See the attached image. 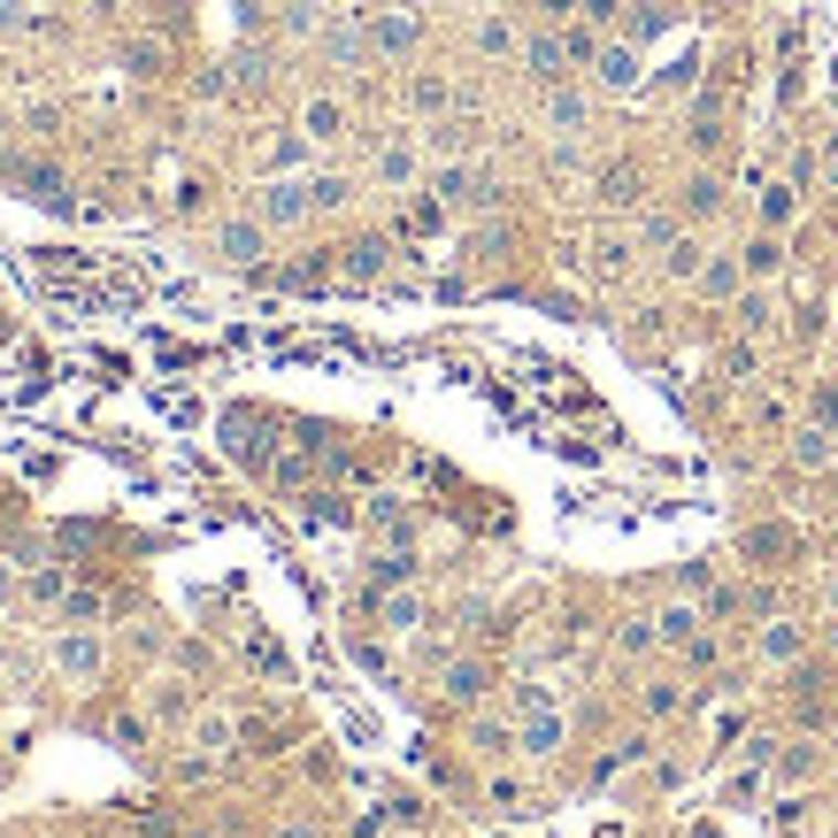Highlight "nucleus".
Returning a JSON list of instances; mask_svg holds the SVG:
<instances>
[{
	"mask_svg": "<svg viewBox=\"0 0 838 838\" xmlns=\"http://www.w3.org/2000/svg\"><path fill=\"white\" fill-rule=\"evenodd\" d=\"M362 31H369V54L377 62H416L423 54V8L416 0H392V8L362 0Z\"/></svg>",
	"mask_w": 838,
	"mask_h": 838,
	"instance_id": "nucleus-1",
	"label": "nucleus"
},
{
	"mask_svg": "<svg viewBox=\"0 0 838 838\" xmlns=\"http://www.w3.org/2000/svg\"><path fill=\"white\" fill-rule=\"evenodd\" d=\"M270 239H277V231H270L254 208H239V216H216V223H208V254H216L223 270H262Z\"/></svg>",
	"mask_w": 838,
	"mask_h": 838,
	"instance_id": "nucleus-2",
	"label": "nucleus"
},
{
	"mask_svg": "<svg viewBox=\"0 0 838 838\" xmlns=\"http://www.w3.org/2000/svg\"><path fill=\"white\" fill-rule=\"evenodd\" d=\"M247 208L270 223V231H301L308 216H316V192H308V169L301 177H262L254 192H247Z\"/></svg>",
	"mask_w": 838,
	"mask_h": 838,
	"instance_id": "nucleus-3",
	"label": "nucleus"
},
{
	"mask_svg": "<svg viewBox=\"0 0 838 838\" xmlns=\"http://www.w3.org/2000/svg\"><path fill=\"white\" fill-rule=\"evenodd\" d=\"M739 554H746V569H754V577H777V569H800L808 538H800L793 523H746Z\"/></svg>",
	"mask_w": 838,
	"mask_h": 838,
	"instance_id": "nucleus-4",
	"label": "nucleus"
},
{
	"mask_svg": "<svg viewBox=\"0 0 838 838\" xmlns=\"http://www.w3.org/2000/svg\"><path fill=\"white\" fill-rule=\"evenodd\" d=\"M754 662H762V670H800V662H808V624L785 616V608H769V616L754 624Z\"/></svg>",
	"mask_w": 838,
	"mask_h": 838,
	"instance_id": "nucleus-5",
	"label": "nucleus"
},
{
	"mask_svg": "<svg viewBox=\"0 0 838 838\" xmlns=\"http://www.w3.org/2000/svg\"><path fill=\"white\" fill-rule=\"evenodd\" d=\"M585 70H593L600 93H639V85H647V46L616 31V39H600V54H593Z\"/></svg>",
	"mask_w": 838,
	"mask_h": 838,
	"instance_id": "nucleus-6",
	"label": "nucleus"
},
{
	"mask_svg": "<svg viewBox=\"0 0 838 838\" xmlns=\"http://www.w3.org/2000/svg\"><path fill=\"white\" fill-rule=\"evenodd\" d=\"M223 447H231V462H239V470H254V478H270V470H277L270 416H247V408H231V416H223Z\"/></svg>",
	"mask_w": 838,
	"mask_h": 838,
	"instance_id": "nucleus-7",
	"label": "nucleus"
},
{
	"mask_svg": "<svg viewBox=\"0 0 838 838\" xmlns=\"http://www.w3.org/2000/svg\"><path fill=\"white\" fill-rule=\"evenodd\" d=\"M54 670L70 677V684H101V677H108V639L62 624V631H54Z\"/></svg>",
	"mask_w": 838,
	"mask_h": 838,
	"instance_id": "nucleus-8",
	"label": "nucleus"
},
{
	"mask_svg": "<svg viewBox=\"0 0 838 838\" xmlns=\"http://www.w3.org/2000/svg\"><path fill=\"white\" fill-rule=\"evenodd\" d=\"M515 62H523V77H531V85H546V93H554V85H569V70H577V54H569V39H562V31H523V54H515Z\"/></svg>",
	"mask_w": 838,
	"mask_h": 838,
	"instance_id": "nucleus-9",
	"label": "nucleus"
},
{
	"mask_svg": "<svg viewBox=\"0 0 838 838\" xmlns=\"http://www.w3.org/2000/svg\"><path fill=\"white\" fill-rule=\"evenodd\" d=\"M439 700H447V708H485V700H493V662H478V654H447V670H439Z\"/></svg>",
	"mask_w": 838,
	"mask_h": 838,
	"instance_id": "nucleus-10",
	"label": "nucleus"
},
{
	"mask_svg": "<svg viewBox=\"0 0 838 838\" xmlns=\"http://www.w3.org/2000/svg\"><path fill=\"white\" fill-rule=\"evenodd\" d=\"M692 293H700V301H715V308H731V301L746 293V262H739V247H708V262H700Z\"/></svg>",
	"mask_w": 838,
	"mask_h": 838,
	"instance_id": "nucleus-11",
	"label": "nucleus"
},
{
	"mask_svg": "<svg viewBox=\"0 0 838 838\" xmlns=\"http://www.w3.org/2000/svg\"><path fill=\"white\" fill-rule=\"evenodd\" d=\"M369 177H377L385 192H408V185L423 177V139H408V132H400V139H385V147L369 155Z\"/></svg>",
	"mask_w": 838,
	"mask_h": 838,
	"instance_id": "nucleus-12",
	"label": "nucleus"
},
{
	"mask_svg": "<svg viewBox=\"0 0 838 838\" xmlns=\"http://www.w3.org/2000/svg\"><path fill=\"white\" fill-rule=\"evenodd\" d=\"M385 270H392V239H346L338 262H332L338 285H377Z\"/></svg>",
	"mask_w": 838,
	"mask_h": 838,
	"instance_id": "nucleus-13",
	"label": "nucleus"
},
{
	"mask_svg": "<svg viewBox=\"0 0 838 838\" xmlns=\"http://www.w3.org/2000/svg\"><path fill=\"white\" fill-rule=\"evenodd\" d=\"M585 124H593V93H585V85H554V93H546V132H554L562 147H577Z\"/></svg>",
	"mask_w": 838,
	"mask_h": 838,
	"instance_id": "nucleus-14",
	"label": "nucleus"
},
{
	"mask_svg": "<svg viewBox=\"0 0 838 838\" xmlns=\"http://www.w3.org/2000/svg\"><path fill=\"white\" fill-rule=\"evenodd\" d=\"M723 200H731V185H723L715 169H692V177L677 185V216H684V223H715Z\"/></svg>",
	"mask_w": 838,
	"mask_h": 838,
	"instance_id": "nucleus-15",
	"label": "nucleus"
},
{
	"mask_svg": "<svg viewBox=\"0 0 838 838\" xmlns=\"http://www.w3.org/2000/svg\"><path fill=\"white\" fill-rule=\"evenodd\" d=\"M515 746H523L531 762H554V754L569 746V723H562V708H531V715L515 723Z\"/></svg>",
	"mask_w": 838,
	"mask_h": 838,
	"instance_id": "nucleus-16",
	"label": "nucleus"
},
{
	"mask_svg": "<svg viewBox=\"0 0 838 838\" xmlns=\"http://www.w3.org/2000/svg\"><path fill=\"white\" fill-rule=\"evenodd\" d=\"M470 46H478L485 62H515V54H523V23H515L507 8H485V15L470 23Z\"/></svg>",
	"mask_w": 838,
	"mask_h": 838,
	"instance_id": "nucleus-17",
	"label": "nucleus"
},
{
	"mask_svg": "<svg viewBox=\"0 0 838 838\" xmlns=\"http://www.w3.org/2000/svg\"><path fill=\"white\" fill-rule=\"evenodd\" d=\"M301 132H308L316 147H338V139L354 132V108H346L338 93H308V101H301Z\"/></svg>",
	"mask_w": 838,
	"mask_h": 838,
	"instance_id": "nucleus-18",
	"label": "nucleus"
},
{
	"mask_svg": "<svg viewBox=\"0 0 838 838\" xmlns=\"http://www.w3.org/2000/svg\"><path fill=\"white\" fill-rule=\"evenodd\" d=\"M793 216H800V185L793 177H777V185L754 192V231H793Z\"/></svg>",
	"mask_w": 838,
	"mask_h": 838,
	"instance_id": "nucleus-19",
	"label": "nucleus"
},
{
	"mask_svg": "<svg viewBox=\"0 0 838 838\" xmlns=\"http://www.w3.org/2000/svg\"><path fill=\"white\" fill-rule=\"evenodd\" d=\"M377 624H385L392 639H416V631H423V593H416V585H400V593H377Z\"/></svg>",
	"mask_w": 838,
	"mask_h": 838,
	"instance_id": "nucleus-20",
	"label": "nucleus"
},
{
	"mask_svg": "<svg viewBox=\"0 0 838 838\" xmlns=\"http://www.w3.org/2000/svg\"><path fill=\"white\" fill-rule=\"evenodd\" d=\"M124 70H132L139 85H163V77H169V39H155V31L124 39Z\"/></svg>",
	"mask_w": 838,
	"mask_h": 838,
	"instance_id": "nucleus-21",
	"label": "nucleus"
},
{
	"mask_svg": "<svg viewBox=\"0 0 838 838\" xmlns=\"http://www.w3.org/2000/svg\"><path fill=\"white\" fill-rule=\"evenodd\" d=\"M454 101H462L454 77H439V70H416V77H408V108H416V116H454Z\"/></svg>",
	"mask_w": 838,
	"mask_h": 838,
	"instance_id": "nucleus-22",
	"label": "nucleus"
},
{
	"mask_svg": "<svg viewBox=\"0 0 838 838\" xmlns=\"http://www.w3.org/2000/svg\"><path fill=\"white\" fill-rule=\"evenodd\" d=\"M739 262H746V285H769V277L785 270V231H754V239L739 247Z\"/></svg>",
	"mask_w": 838,
	"mask_h": 838,
	"instance_id": "nucleus-23",
	"label": "nucleus"
},
{
	"mask_svg": "<svg viewBox=\"0 0 838 838\" xmlns=\"http://www.w3.org/2000/svg\"><path fill=\"white\" fill-rule=\"evenodd\" d=\"M400 585H416V546H385V554H369V593H400Z\"/></svg>",
	"mask_w": 838,
	"mask_h": 838,
	"instance_id": "nucleus-24",
	"label": "nucleus"
},
{
	"mask_svg": "<svg viewBox=\"0 0 838 838\" xmlns=\"http://www.w3.org/2000/svg\"><path fill=\"white\" fill-rule=\"evenodd\" d=\"M0 169H8L31 200H46V208H54V200H70V177H62L54 163H0Z\"/></svg>",
	"mask_w": 838,
	"mask_h": 838,
	"instance_id": "nucleus-25",
	"label": "nucleus"
},
{
	"mask_svg": "<svg viewBox=\"0 0 838 838\" xmlns=\"http://www.w3.org/2000/svg\"><path fill=\"white\" fill-rule=\"evenodd\" d=\"M654 624H662V647H684V639L708 631V608L700 600H670V608H654Z\"/></svg>",
	"mask_w": 838,
	"mask_h": 838,
	"instance_id": "nucleus-26",
	"label": "nucleus"
},
{
	"mask_svg": "<svg viewBox=\"0 0 838 838\" xmlns=\"http://www.w3.org/2000/svg\"><path fill=\"white\" fill-rule=\"evenodd\" d=\"M54 616H62V624H77V631H101V616H108V593H101V585H70Z\"/></svg>",
	"mask_w": 838,
	"mask_h": 838,
	"instance_id": "nucleus-27",
	"label": "nucleus"
},
{
	"mask_svg": "<svg viewBox=\"0 0 838 838\" xmlns=\"http://www.w3.org/2000/svg\"><path fill=\"white\" fill-rule=\"evenodd\" d=\"M600 208H647V177H639L631 163L600 169Z\"/></svg>",
	"mask_w": 838,
	"mask_h": 838,
	"instance_id": "nucleus-28",
	"label": "nucleus"
},
{
	"mask_svg": "<svg viewBox=\"0 0 838 838\" xmlns=\"http://www.w3.org/2000/svg\"><path fill=\"white\" fill-rule=\"evenodd\" d=\"M831 462H838V439L824 423H800L793 431V470H831Z\"/></svg>",
	"mask_w": 838,
	"mask_h": 838,
	"instance_id": "nucleus-29",
	"label": "nucleus"
},
{
	"mask_svg": "<svg viewBox=\"0 0 838 838\" xmlns=\"http://www.w3.org/2000/svg\"><path fill=\"white\" fill-rule=\"evenodd\" d=\"M670 23H677L670 0H631V15H624V39H639V46H647V39H662Z\"/></svg>",
	"mask_w": 838,
	"mask_h": 838,
	"instance_id": "nucleus-30",
	"label": "nucleus"
},
{
	"mask_svg": "<svg viewBox=\"0 0 838 838\" xmlns=\"http://www.w3.org/2000/svg\"><path fill=\"white\" fill-rule=\"evenodd\" d=\"M308 192H316V216H338L354 200V177L346 169H308Z\"/></svg>",
	"mask_w": 838,
	"mask_h": 838,
	"instance_id": "nucleus-31",
	"label": "nucleus"
},
{
	"mask_svg": "<svg viewBox=\"0 0 838 838\" xmlns=\"http://www.w3.org/2000/svg\"><path fill=\"white\" fill-rule=\"evenodd\" d=\"M169 208H177L185 223H192V216H208V208H216V177H208V169H192V177H177V200H169Z\"/></svg>",
	"mask_w": 838,
	"mask_h": 838,
	"instance_id": "nucleus-32",
	"label": "nucleus"
},
{
	"mask_svg": "<svg viewBox=\"0 0 838 838\" xmlns=\"http://www.w3.org/2000/svg\"><path fill=\"white\" fill-rule=\"evenodd\" d=\"M631 254H639V239H624V231H600V239H593V270H600V277H624Z\"/></svg>",
	"mask_w": 838,
	"mask_h": 838,
	"instance_id": "nucleus-33",
	"label": "nucleus"
},
{
	"mask_svg": "<svg viewBox=\"0 0 838 838\" xmlns=\"http://www.w3.org/2000/svg\"><path fill=\"white\" fill-rule=\"evenodd\" d=\"M654 647H662V624H654V616H624V624H616V654L639 662V654H654Z\"/></svg>",
	"mask_w": 838,
	"mask_h": 838,
	"instance_id": "nucleus-34",
	"label": "nucleus"
},
{
	"mask_svg": "<svg viewBox=\"0 0 838 838\" xmlns=\"http://www.w3.org/2000/svg\"><path fill=\"white\" fill-rule=\"evenodd\" d=\"M769 777H777V785L816 777V746H808V739H785V746H777V762H769Z\"/></svg>",
	"mask_w": 838,
	"mask_h": 838,
	"instance_id": "nucleus-35",
	"label": "nucleus"
},
{
	"mask_svg": "<svg viewBox=\"0 0 838 838\" xmlns=\"http://www.w3.org/2000/svg\"><path fill=\"white\" fill-rule=\"evenodd\" d=\"M677 239H684V216H677V208H647V216H639V247H662V254H670Z\"/></svg>",
	"mask_w": 838,
	"mask_h": 838,
	"instance_id": "nucleus-36",
	"label": "nucleus"
},
{
	"mask_svg": "<svg viewBox=\"0 0 838 838\" xmlns=\"http://www.w3.org/2000/svg\"><path fill=\"white\" fill-rule=\"evenodd\" d=\"M700 262H708V247H700V239H692V231H684V239H677L670 254H662V270H670L677 285H692V277H700Z\"/></svg>",
	"mask_w": 838,
	"mask_h": 838,
	"instance_id": "nucleus-37",
	"label": "nucleus"
},
{
	"mask_svg": "<svg viewBox=\"0 0 838 838\" xmlns=\"http://www.w3.org/2000/svg\"><path fill=\"white\" fill-rule=\"evenodd\" d=\"M247 662H254L262 677H277V684H293V662H285V647H277V639H262V631L247 639Z\"/></svg>",
	"mask_w": 838,
	"mask_h": 838,
	"instance_id": "nucleus-38",
	"label": "nucleus"
},
{
	"mask_svg": "<svg viewBox=\"0 0 838 838\" xmlns=\"http://www.w3.org/2000/svg\"><path fill=\"white\" fill-rule=\"evenodd\" d=\"M639 708H647V723H670L677 708H692V692H677V684H647Z\"/></svg>",
	"mask_w": 838,
	"mask_h": 838,
	"instance_id": "nucleus-39",
	"label": "nucleus"
},
{
	"mask_svg": "<svg viewBox=\"0 0 838 838\" xmlns=\"http://www.w3.org/2000/svg\"><path fill=\"white\" fill-rule=\"evenodd\" d=\"M523 800H531L523 777H485V808H493V816H523Z\"/></svg>",
	"mask_w": 838,
	"mask_h": 838,
	"instance_id": "nucleus-40",
	"label": "nucleus"
},
{
	"mask_svg": "<svg viewBox=\"0 0 838 838\" xmlns=\"http://www.w3.org/2000/svg\"><path fill=\"white\" fill-rule=\"evenodd\" d=\"M470 746H478V754H515V731L493 723V715H478V723H470Z\"/></svg>",
	"mask_w": 838,
	"mask_h": 838,
	"instance_id": "nucleus-41",
	"label": "nucleus"
},
{
	"mask_svg": "<svg viewBox=\"0 0 838 838\" xmlns=\"http://www.w3.org/2000/svg\"><path fill=\"white\" fill-rule=\"evenodd\" d=\"M677 593L708 608V593H715V562H684V569H677Z\"/></svg>",
	"mask_w": 838,
	"mask_h": 838,
	"instance_id": "nucleus-42",
	"label": "nucleus"
},
{
	"mask_svg": "<svg viewBox=\"0 0 838 838\" xmlns=\"http://www.w3.org/2000/svg\"><path fill=\"white\" fill-rule=\"evenodd\" d=\"M23 593H31L39 608H62V593H70V577H62V569H31V577H23Z\"/></svg>",
	"mask_w": 838,
	"mask_h": 838,
	"instance_id": "nucleus-43",
	"label": "nucleus"
},
{
	"mask_svg": "<svg viewBox=\"0 0 838 838\" xmlns=\"http://www.w3.org/2000/svg\"><path fill=\"white\" fill-rule=\"evenodd\" d=\"M808 423H824V431H838V377H824V385L808 392Z\"/></svg>",
	"mask_w": 838,
	"mask_h": 838,
	"instance_id": "nucleus-44",
	"label": "nucleus"
},
{
	"mask_svg": "<svg viewBox=\"0 0 838 838\" xmlns=\"http://www.w3.org/2000/svg\"><path fill=\"white\" fill-rule=\"evenodd\" d=\"M346 647H354V662H362L369 677H392V654H385V639H362V631H354Z\"/></svg>",
	"mask_w": 838,
	"mask_h": 838,
	"instance_id": "nucleus-45",
	"label": "nucleus"
},
{
	"mask_svg": "<svg viewBox=\"0 0 838 838\" xmlns=\"http://www.w3.org/2000/svg\"><path fill=\"white\" fill-rule=\"evenodd\" d=\"M677 654H684L692 670H715V662H723V639H715V631H700V639H684Z\"/></svg>",
	"mask_w": 838,
	"mask_h": 838,
	"instance_id": "nucleus-46",
	"label": "nucleus"
},
{
	"mask_svg": "<svg viewBox=\"0 0 838 838\" xmlns=\"http://www.w3.org/2000/svg\"><path fill=\"white\" fill-rule=\"evenodd\" d=\"M684 85H700V54H692V46H684L670 70H662V93H684Z\"/></svg>",
	"mask_w": 838,
	"mask_h": 838,
	"instance_id": "nucleus-47",
	"label": "nucleus"
},
{
	"mask_svg": "<svg viewBox=\"0 0 838 838\" xmlns=\"http://www.w3.org/2000/svg\"><path fill=\"white\" fill-rule=\"evenodd\" d=\"M39 15H31V0H0V39H23Z\"/></svg>",
	"mask_w": 838,
	"mask_h": 838,
	"instance_id": "nucleus-48",
	"label": "nucleus"
},
{
	"mask_svg": "<svg viewBox=\"0 0 838 838\" xmlns=\"http://www.w3.org/2000/svg\"><path fill=\"white\" fill-rule=\"evenodd\" d=\"M223 93H231L223 70H200V77H192V101H223Z\"/></svg>",
	"mask_w": 838,
	"mask_h": 838,
	"instance_id": "nucleus-49",
	"label": "nucleus"
},
{
	"mask_svg": "<svg viewBox=\"0 0 838 838\" xmlns=\"http://www.w3.org/2000/svg\"><path fill=\"white\" fill-rule=\"evenodd\" d=\"M108 731H116V739H124V746H132V754H139V746H147V715H116V723H108Z\"/></svg>",
	"mask_w": 838,
	"mask_h": 838,
	"instance_id": "nucleus-50",
	"label": "nucleus"
},
{
	"mask_svg": "<svg viewBox=\"0 0 838 838\" xmlns=\"http://www.w3.org/2000/svg\"><path fill=\"white\" fill-rule=\"evenodd\" d=\"M531 8H538V15L562 31V23H577V8H585V0H531Z\"/></svg>",
	"mask_w": 838,
	"mask_h": 838,
	"instance_id": "nucleus-51",
	"label": "nucleus"
},
{
	"mask_svg": "<svg viewBox=\"0 0 838 838\" xmlns=\"http://www.w3.org/2000/svg\"><path fill=\"white\" fill-rule=\"evenodd\" d=\"M824 177H831V185H838V132H831V139H824Z\"/></svg>",
	"mask_w": 838,
	"mask_h": 838,
	"instance_id": "nucleus-52",
	"label": "nucleus"
},
{
	"mask_svg": "<svg viewBox=\"0 0 838 838\" xmlns=\"http://www.w3.org/2000/svg\"><path fill=\"white\" fill-rule=\"evenodd\" d=\"M824 654L838 662V616H824Z\"/></svg>",
	"mask_w": 838,
	"mask_h": 838,
	"instance_id": "nucleus-53",
	"label": "nucleus"
},
{
	"mask_svg": "<svg viewBox=\"0 0 838 838\" xmlns=\"http://www.w3.org/2000/svg\"><path fill=\"white\" fill-rule=\"evenodd\" d=\"M416 8H447V0H416Z\"/></svg>",
	"mask_w": 838,
	"mask_h": 838,
	"instance_id": "nucleus-54",
	"label": "nucleus"
},
{
	"mask_svg": "<svg viewBox=\"0 0 838 838\" xmlns=\"http://www.w3.org/2000/svg\"><path fill=\"white\" fill-rule=\"evenodd\" d=\"M338 8H362V0H338Z\"/></svg>",
	"mask_w": 838,
	"mask_h": 838,
	"instance_id": "nucleus-55",
	"label": "nucleus"
},
{
	"mask_svg": "<svg viewBox=\"0 0 838 838\" xmlns=\"http://www.w3.org/2000/svg\"><path fill=\"white\" fill-rule=\"evenodd\" d=\"M831 316H838V293H831Z\"/></svg>",
	"mask_w": 838,
	"mask_h": 838,
	"instance_id": "nucleus-56",
	"label": "nucleus"
},
{
	"mask_svg": "<svg viewBox=\"0 0 838 838\" xmlns=\"http://www.w3.org/2000/svg\"><path fill=\"white\" fill-rule=\"evenodd\" d=\"M831 531H838V515H831Z\"/></svg>",
	"mask_w": 838,
	"mask_h": 838,
	"instance_id": "nucleus-57",
	"label": "nucleus"
}]
</instances>
